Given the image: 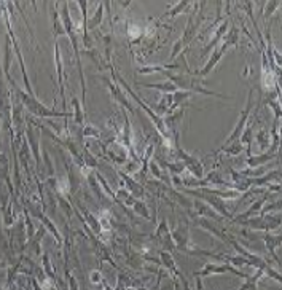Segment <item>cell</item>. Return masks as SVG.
Returning a JSON list of instances; mask_svg holds the SVG:
<instances>
[{
    "mask_svg": "<svg viewBox=\"0 0 282 290\" xmlns=\"http://www.w3.org/2000/svg\"><path fill=\"white\" fill-rule=\"evenodd\" d=\"M226 273L236 274V276H239V278H247L249 276L243 270H238L233 265H230V263H220V261H217V263L207 261V263H204L203 270L195 271L193 274L196 276V278H207V276H212V274H226Z\"/></svg>",
    "mask_w": 282,
    "mask_h": 290,
    "instance_id": "obj_1",
    "label": "cell"
},
{
    "mask_svg": "<svg viewBox=\"0 0 282 290\" xmlns=\"http://www.w3.org/2000/svg\"><path fill=\"white\" fill-rule=\"evenodd\" d=\"M252 107H253V88L249 91V98H247L246 109L243 110V113H241L239 120H238V123H236V126H234V129H233V133L228 136V139L225 140V143L220 147V150L225 149L226 145H230L231 142H234V140H238V139L241 137V134H243V131H244V128H246V125H247V120H249V115H250V112H252Z\"/></svg>",
    "mask_w": 282,
    "mask_h": 290,
    "instance_id": "obj_2",
    "label": "cell"
},
{
    "mask_svg": "<svg viewBox=\"0 0 282 290\" xmlns=\"http://www.w3.org/2000/svg\"><path fill=\"white\" fill-rule=\"evenodd\" d=\"M171 236H172L174 246H176V249H179L180 252L188 254L193 249L192 236H190V225H188V223H183V225L182 223H177V227L171 231Z\"/></svg>",
    "mask_w": 282,
    "mask_h": 290,
    "instance_id": "obj_3",
    "label": "cell"
},
{
    "mask_svg": "<svg viewBox=\"0 0 282 290\" xmlns=\"http://www.w3.org/2000/svg\"><path fill=\"white\" fill-rule=\"evenodd\" d=\"M152 238H155L159 243L161 250H166V252H172V250H176V246H174L171 230H169V225H168L166 219H163L159 222V225H158V228L155 231V236L152 234Z\"/></svg>",
    "mask_w": 282,
    "mask_h": 290,
    "instance_id": "obj_4",
    "label": "cell"
},
{
    "mask_svg": "<svg viewBox=\"0 0 282 290\" xmlns=\"http://www.w3.org/2000/svg\"><path fill=\"white\" fill-rule=\"evenodd\" d=\"M228 46H230V45H228L225 40H223V43L217 48V50H214L212 51V55H210V59L207 61V64L204 65V67L203 69H199L196 74H193L195 77H198V78H203V77H207L212 70H214V67H216V65L220 62V59L225 56V53L228 51Z\"/></svg>",
    "mask_w": 282,
    "mask_h": 290,
    "instance_id": "obj_5",
    "label": "cell"
},
{
    "mask_svg": "<svg viewBox=\"0 0 282 290\" xmlns=\"http://www.w3.org/2000/svg\"><path fill=\"white\" fill-rule=\"evenodd\" d=\"M195 222L198 223V225L201 227V228H204L206 231H209L212 236H216V238H219V239H222L223 243H230V239L233 238V236L228 233L225 228H222L220 225H216V223H214L212 220H209V219H204V217H196L195 219Z\"/></svg>",
    "mask_w": 282,
    "mask_h": 290,
    "instance_id": "obj_6",
    "label": "cell"
},
{
    "mask_svg": "<svg viewBox=\"0 0 282 290\" xmlns=\"http://www.w3.org/2000/svg\"><path fill=\"white\" fill-rule=\"evenodd\" d=\"M159 261H161V267H163L168 274L171 276V278L177 279L179 276L182 274L179 271V268L176 267V261H174V257L171 252H166V250H159Z\"/></svg>",
    "mask_w": 282,
    "mask_h": 290,
    "instance_id": "obj_7",
    "label": "cell"
},
{
    "mask_svg": "<svg viewBox=\"0 0 282 290\" xmlns=\"http://www.w3.org/2000/svg\"><path fill=\"white\" fill-rule=\"evenodd\" d=\"M228 26H230V21L228 19H225V21H222V24L219 26V29L214 32V35H212V38H210V42L207 43V46L201 51V58H204L206 55H209V53L212 51V50H216V46H217V43L222 40L223 38V35L226 34V31H228Z\"/></svg>",
    "mask_w": 282,
    "mask_h": 290,
    "instance_id": "obj_8",
    "label": "cell"
},
{
    "mask_svg": "<svg viewBox=\"0 0 282 290\" xmlns=\"http://www.w3.org/2000/svg\"><path fill=\"white\" fill-rule=\"evenodd\" d=\"M193 207H195V214L198 217H204V219H209V220H214V222H222L223 220V217H220L210 206H207L206 203L199 201V200L193 201Z\"/></svg>",
    "mask_w": 282,
    "mask_h": 290,
    "instance_id": "obj_9",
    "label": "cell"
},
{
    "mask_svg": "<svg viewBox=\"0 0 282 290\" xmlns=\"http://www.w3.org/2000/svg\"><path fill=\"white\" fill-rule=\"evenodd\" d=\"M120 176H122V179L126 182V185H128V191L134 196V198H142L144 196V193H145V187H144V183H140V182H137L136 179H131L125 171H120L118 173Z\"/></svg>",
    "mask_w": 282,
    "mask_h": 290,
    "instance_id": "obj_10",
    "label": "cell"
},
{
    "mask_svg": "<svg viewBox=\"0 0 282 290\" xmlns=\"http://www.w3.org/2000/svg\"><path fill=\"white\" fill-rule=\"evenodd\" d=\"M263 241H265V244H266V249H268V252H270V255L276 260L277 265H280V258L276 255V249L280 246V234H279V233H276V234H273V233H265Z\"/></svg>",
    "mask_w": 282,
    "mask_h": 290,
    "instance_id": "obj_11",
    "label": "cell"
},
{
    "mask_svg": "<svg viewBox=\"0 0 282 290\" xmlns=\"http://www.w3.org/2000/svg\"><path fill=\"white\" fill-rule=\"evenodd\" d=\"M102 80L107 83V86H109L110 88V91H112V94H113V98L116 99V102H120V104H122L123 105V107L125 109H128L129 112H134V109L131 107V102H129V99H126V96L123 94V91L122 89H120V86L116 85V83H113V82H110L109 80V78H102Z\"/></svg>",
    "mask_w": 282,
    "mask_h": 290,
    "instance_id": "obj_12",
    "label": "cell"
},
{
    "mask_svg": "<svg viewBox=\"0 0 282 290\" xmlns=\"http://www.w3.org/2000/svg\"><path fill=\"white\" fill-rule=\"evenodd\" d=\"M277 156H279V153H263V155H258V156H247L246 163L250 169H253V167H258V166L265 164L268 161L276 160Z\"/></svg>",
    "mask_w": 282,
    "mask_h": 290,
    "instance_id": "obj_13",
    "label": "cell"
},
{
    "mask_svg": "<svg viewBox=\"0 0 282 290\" xmlns=\"http://www.w3.org/2000/svg\"><path fill=\"white\" fill-rule=\"evenodd\" d=\"M271 134L270 131H268L266 128H262L258 131L257 137H255V142H257V147L260 149V152H268L270 153V145H271Z\"/></svg>",
    "mask_w": 282,
    "mask_h": 290,
    "instance_id": "obj_14",
    "label": "cell"
},
{
    "mask_svg": "<svg viewBox=\"0 0 282 290\" xmlns=\"http://www.w3.org/2000/svg\"><path fill=\"white\" fill-rule=\"evenodd\" d=\"M263 270H255L253 274H249L246 278V282L241 285L238 290H258V282L263 278Z\"/></svg>",
    "mask_w": 282,
    "mask_h": 290,
    "instance_id": "obj_15",
    "label": "cell"
},
{
    "mask_svg": "<svg viewBox=\"0 0 282 290\" xmlns=\"http://www.w3.org/2000/svg\"><path fill=\"white\" fill-rule=\"evenodd\" d=\"M139 86L158 89L159 93H163V94H174L177 91V88L174 86L171 82H165V83H139Z\"/></svg>",
    "mask_w": 282,
    "mask_h": 290,
    "instance_id": "obj_16",
    "label": "cell"
},
{
    "mask_svg": "<svg viewBox=\"0 0 282 290\" xmlns=\"http://www.w3.org/2000/svg\"><path fill=\"white\" fill-rule=\"evenodd\" d=\"M193 7L192 2H188V0H182V2L176 4V7H174L171 11H166L163 16H161V19H165V18H172V16H176L177 13H183V11H188V8Z\"/></svg>",
    "mask_w": 282,
    "mask_h": 290,
    "instance_id": "obj_17",
    "label": "cell"
},
{
    "mask_svg": "<svg viewBox=\"0 0 282 290\" xmlns=\"http://www.w3.org/2000/svg\"><path fill=\"white\" fill-rule=\"evenodd\" d=\"M131 207H132V210H134V212H136L137 215H140V217H144V219H147V220H153V217L150 215V210H149V207H147L145 201L137 200Z\"/></svg>",
    "mask_w": 282,
    "mask_h": 290,
    "instance_id": "obj_18",
    "label": "cell"
},
{
    "mask_svg": "<svg viewBox=\"0 0 282 290\" xmlns=\"http://www.w3.org/2000/svg\"><path fill=\"white\" fill-rule=\"evenodd\" d=\"M102 16H104V4H99L96 13H94V16L89 19V22H86V29H94V28H98V26L102 22Z\"/></svg>",
    "mask_w": 282,
    "mask_h": 290,
    "instance_id": "obj_19",
    "label": "cell"
},
{
    "mask_svg": "<svg viewBox=\"0 0 282 290\" xmlns=\"http://www.w3.org/2000/svg\"><path fill=\"white\" fill-rule=\"evenodd\" d=\"M243 150H244V145L241 143L239 139H238V140L231 142L230 145H226L225 149H222V150H219V152H225L226 155H233V156H236V155H239Z\"/></svg>",
    "mask_w": 282,
    "mask_h": 290,
    "instance_id": "obj_20",
    "label": "cell"
},
{
    "mask_svg": "<svg viewBox=\"0 0 282 290\" xmlns=\"http://www.w3.org/2000/svg\"><path fill=\"white\" fill-rule=\"evenodd\" d=\"M150 169H152V173H153V176L158 179V180H161L163 183H168L169 185V182H171V177H168V176H165L163 174V171H161V167L158 166V163L156 161H150Z\"/></svg>",
    "mask_w": 282,
    "mask_h": 290,
    "instance_id": "obj_21",
    "label": "cell"
},
{
    "mask_svg": "<svg viewBox=\"0 0 282 290\" xmlns=\"http://www.w3.org/2000/svg\"><path fill=\"white\" fill-rule=\"evenodd\" d=\"M279 7H280L279 0H273V2H268V4H266V10H265V13H263V18L268 19V18H270L273 13L276 11V8H279Z\"/></svg>",
    "mask_w": 282,
    "mask_h": 290,
    "instance_id": "obj_22",
    "label": "cell"
},
{
    "mask_svg": "<svg viewBox=\"0 0 282 290\" xmlns=\"http://www.w3.org/2000/svg\"><path fill=\"white\" fill-rule=\"evenodd\" d=\"M263 274H266L268 278H273L276 282H279V284H280V273H279L277 270L271 268V265H268V267L263 270Z\"/></svg>",
    "mask_w": 282,
    "mask_h": 290,
    "instance_id": "obj_23",
    "label": "cell"
},
{
    "mask_svg": "<svg viewBox=\"0 0 282 290\" xmlns=\"http://www.w3.org/2000/svg\"><path fill=\"white\" fill-rule=\"evenodd\" d=\"M89 281H91V284H102V282H104L102 273H101L99 270H92V271L89 273Z\"/></svg>",
    "mask_w": 282,
    "mask_h": 290,
    "instance_id": "obj_24",
    "label": "cell"
},
{
    "mask_svg": "<svg viewBox=\"0 0 282 290\" xmlns=\"http://www.w3.org/2000/svg\"><path fill=\"white\" fill-rule=\"evenodd\" d=\"M85 136H89V137H99L101 136V131L98 128H94L92 125L86 126L85 129Z\"/></svg>",
    "mask_w": 282,
    "mask_h": 290,
    "instance_id": "obj_25",
    "label": "cell"
},
{
    "mask_svg": "<svg viewBox=\"0 0 282 290\" xmlns=\"http://www.w3.org/2000/svg\"><path fill=\"white\" fill-rule=\"evenodd\" d=\"M58 191H59L61 195H67V193H69V182L61 179V180L58 182Z\"/></svg>",
    "mask_w": 282,
    "mask_h": 290,
    "instance_id": "obj_26",
    "label": "cell"
},
{
    "mask_svg": "<svg viewBox=\"0 0 282 290\" xmlns=\"http://www.w3.org/2000/svg\"><path fill=\"white\" fill-rule=\"evenodd\" d=\"M179 281L182 282L183 290H192V288H190V284H188V281L185 279V276H183V274H180V276H179Z\"/></svg>",
    "mask_w": 282,
    "mask_h": 290,
    "instance_id": "obj_27",
    "label": "cell"
},
{
    "mask_svg": "<svg viewBox=\"0 0 282 290\" xmlns=\"http://www.w3.org/2000/svg\"><path fill=\"white\" fill-rule=\"evenodd\" d=\"M74 105H75V109H77V122L82 123V122H83V116H82V112L78 110V102H77V99H74Z\"/></svg>",
    "mask_w": 282,
    "mask_h": 290,
    "instance_id": "obj_28",
    "label": "cell"
},
{
    "mask_svg": "<svg viewBox=\"0 0 282 290\" xmlns=\"http://www.w3.org/2000/svg\"><path fill=\"white\" fill-rule=\"evenodd\" d=\"M271 290H276V288H271Z\"/></svg>",
    "mask_w": 282,
    "mask_h": 290,
    "instance_id": "obj_29",
    "label": "cell"
}]
</instances>
